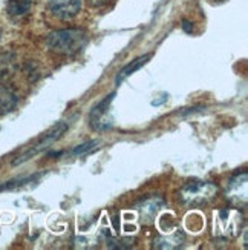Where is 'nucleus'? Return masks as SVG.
Listing matches in <instances>:
<instances>
[{"instance_id": "nucleus-15", "label": "nucleus", "mask_w": 248, "mask_h": 250, "mask_svg": "<svg viewBox=\"0 0 248 250\" xmlns=\"http://www.w3.org/2000/svg\"><path fill=\"white\" fill-rule=\"evenodd\" d=\"M181 26H182V29H184L186 32H189V34H190V32L193 31V26H191V23H190L189 20H182Z\"/></svg>"}, {"instance_id": "nucleus-2", "label": "nucleus", "mask_w": 248, "mask_h": 250, "mask_svg": "<svg viewBox=\"0 0 248 250\" xmlns=\"http://www.w3.org/2000/svg\"><path fill=\"white\" fill-rule=\"evenodd\" d=\"M216 195V186L210 181H189L181 189V198L190 206H199L202 203L210 201Z\"/></svg>"}, {"instance_id": "nucleus-4", "label": "nucleus", "mask_w": 248, "mask_h": 250, "mask_svg": "<svg viewBox=\"0 0 248 250\" xmlns=\"http://www.w3.org/2000/svg\"><path fill=\"white\" fill-rule=\"evenodd\" d=\"M244 223V216L236 209H222L218 212L214 218V230L218 235L224 236H236Z\"/></svg>"}, {"instance_id": "nucleus-11", "label": "nucleus", "mask_w": 248, "mask_h": 250, "mask_svg": "<svg viewBox=\"0 0 248 250\" xmlns=\"http://www.w3.org/2000/svg\"><path fill=\"white\" fill-rule=\"evenodd\" d=\"M152 57V54H146V56H143V57H138V59H135L132 63H129L127 66H124L120 72H118V75L115 77V83L116 84H120L123 80H126L129 75H132L135 71H138L139 68L143 66V64H146L147 62H149V59Z\"/></svg>"}, {"instance_id": "nucleus-3", "label": "nucleus", "mask_w": 248, "mask_h": 250, "mask_svg": "<svg viewBox=\"0 0 248 250\" xmlns=\"http://www.w3.org/2000/svg\"><path fill=\"white\" fill-rule=\"evenodd\" d=\"M66 129H68V123L66 122H60V123H57L56 126H52L48 132L43 135L36 145H32L26 152H23L21 155H19L14 161H13V166H17V165H21V163H25V161H28L29 158H32V157H36L37 154H40L41 150H45V149H48L54 141H57L64 132H66Z\"/></svg>"}, {"instance_id": "nucleus-13", "label": "nucleus", "mask_w": 248, "mask_h": 250, "mask_svg": "<svg viewBox=\"0 0 248 250\" xmlns=\"http://www.w3.org/2000/svg\"><path fill=\"white\" fill-rule=\"evenodd\" d=\"M161 206V200H147L139 210H141V216H149V218H153V215L158 212Z\"/></svg>"}, {"instance_id": "nucleus-12", "label": "nucleus", "mask_w": 248, "mask_h": 250, "mask_svg": "<svg viewBox=\"0 0 248 250\" xmlns=\"http://www.w3.org/2000/svg\"><path fill=\"white\" fill-rule=\"evenodd\" d=\"M31 0H8L6 11L11 17H23L31 11Z\"/></svg>"}, {"instance_id": "nucleus-10", "label": "nucleus", "mask_w": 248, "mask_h": 250, "mask_svg": "<svg viewBox=\"0 0 248 250\" xmlns=\"http://www.w3.org/2000/svg\"><path fill=\"white\" fill-rule=\"evenodd\" d=\"M17 69L16 57L11 52H2L0 54V80H6L11 75H14Z\"/></svg>"}, {"instance_id": "nucleus-14", "label": "nucleus", "mask_w": 248, "mask_h": 250, "mask_svg": "<svg viewBox=\"0 0 248 250\" xmlns=\"http://www.w3.org/2000/svg\"><path fill=\"white\" fill-rule=\"evenodd\" d=\"M96 145V141H88V143H83V145H78V146H75L69 154L72 155V157H75V155H83V154H88L89 150H92Z\"/></svg>"}, {"instance_id": "nucleus-5", "label": "nucleus", "mask_w": 248, "mask_h": 250, "mask_svg": "<svg viewBox=\"0 0 248 250\" xmlns=\"http://www.w3.org/2000/svg\"><path fill=\"white\" fill-rule=\"evenodd\" d=\"M114 97H115V94L107 95L104 100H101L91 111L89 120H91V126L94 129H96V130H106V129H109L112 126V115H111L109 106L114 102Z\"/></svg>"}, {"instance_id": "nucleus-16", "label": "nucleus", "mask_w": 248, "mask_h": 250, "mask_svg": "<svg viewBox=\"0 0 248 250\" xmlns=\"http://www.w3.org/2000/svg\"><path fill=\"white\" fill-rule=\"evenodd\" d=\"M107 2V0H91V3L92 5H96V6H98V5H104Z\"/></svg>"}, {"instance_id": "nucleus-17", "label": "nucleus", "mask_w": 248, "mask_h": 250, "mask_svg": "<svg viewBox=\"0 0 248 250\" xmlns=\"http://www.w3.org/2000/svg\"><path fill=\"white\" fill-rule=\"evenodd\" d=\"M0 36H2V32H0Z\"/></svg>"}, {"instance_id": "nucleus-6", "label": "nucleus", "mask_w": 248, "mask_h": 250, "mask_svg": "<svg viewBox=\"0 0 248 250\" xmlns=\"http://www.w3.org/2000/svg\"><path fill=\"white\" fill-rule=\"evenodd\" d=\"M48 6L54 17L60 20H69L80 13L81 0H49Z\"/></svg>"}, {"instance_id": "nucleus-7", "label": "nucleus", "mask_w": 248, "mask_h": 250, "mask_svg": "<svg viewBox=\"0 0 248 250\" xmlns=\"http://www.w3.org/2000/svg\"><path fill=\"white\" fill-rule=\"evenodd\" d=\"M247 180H248V173L242 172L229 181L227 198L233 204H238V206L247 204Z\"/></svg>"}, {"instance_id": "nucleus-1", "label": "nucleus", "mask_w": 248, "mask_h": 250, "mask_svg": "<svg viewBox=\"0 0 248 250\" xmlns=\"http://www.w3.org/2000/svg\"><path fill=\"white\" fill-rule=\"evenodd\" d=\"M46 43L52 52L61 54V56H74L86 46L88 34L77 28L58 29L51 32L46 39Z\"/></svg>"}, {"instance_id": "nucleus-9", "label": "nucleus", "mask_w": 248, "mask_h": 250, "mask_svg": "<svg viewBox=\"0 0 248 250\" xmlns=\"http://www.w3.org/2000/svg\"><path fill=\"white\" fill-rule=\"evenodd\" d=\"M17 106V95L8 86L0 84V115H6Z\"/></svg>"}, {"instance_id": "nucleus-8", "label": "nucleus", "mask_w": 248, "mask_h": 250, "mask_svg": "<svg viewBox=\"0 0 248 250\" xmlns=\"http://www.w3.org/2000/svg\"><path fill=\"white\" fill-rule=\"evenodd\" d=\"M182 243H184V233H182V230L176 229L173 232H170L167 236H158L155 240V247L156 249H176V247H181Z\"/></svg>"}]
</instances>
